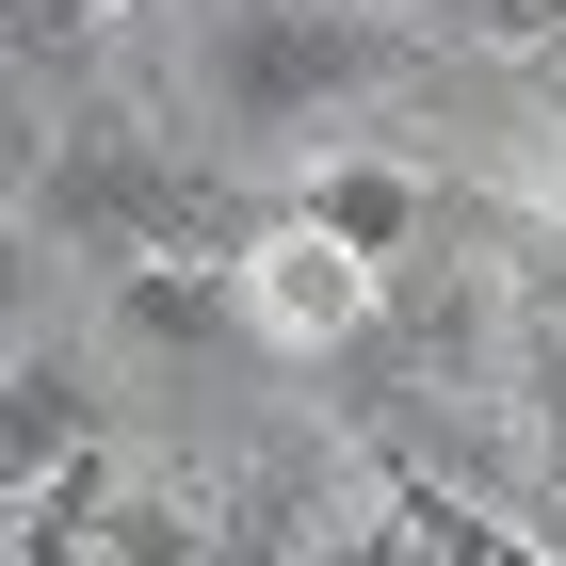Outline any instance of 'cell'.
Returning <instances> with one entry per match:
<instances>
[{"instance_id":"obj_1","label":"cell","mask_w":566,"mask_h":566,"mask_svg":"<svg viewBox=\"0 0 566 566\" xmlns=\"http://www.w3.org/2000/svg\"><path fill=\"white\" fill-rule=\"evenodd\" d=\"M421 17H389V0H178V97H195V130H211V163H324V146H356V114H389V97L437 82Z\"/></svg>"},{"instance_id":"obj_8","label":"cell","mask_w":566,"mask_h":566,"mask_svg":"<svg viewBox=\"0 0 566 566\" xmlns=\"http://www.w3.org/2000/svg\"><path fill=\"white\" fill-rule=\"evenodd\" d=\"M130 17H178V0H130Z\"/></svg>"},{"instance_id":"obj_7","label":"cell","mask_w":566,"mask_h":566,"mask_svg":"<svg viewBox=\"0 0 566 566\" xmlns=\"http://www.w3.org/2000/svg\"><path fill=\"white\" fill-rule=\"evenodd\" d=\"M97 17H130V0H17V65H65V49H97Z\"/></svg>"},{"instance_id":"obj_5","label":"cell","mask_w":566,"mask_h":566,"mask_svg":"<svg viewBox=\"0 0 566 566\" xmlns=\"http://www.w3.org/2000/svg\"><path fill=\"white\" fill-rule=\"evenodd\" d=\"M65 453H97V373L65 340H17V373H0V485L33 502Z\"/></svg>"},{"instance_id":"obj_2","label":"cell","mask_w":566,"mask_h":566,"mask_svg":"<svg viewBox=\"0 0 566 566\" xmlns=\"http://www.w3.org/2000/svg\"><path fill=\"white\" fill-rule=\"evenodd\" d=\"M17 211H33V243L130 275V260H243V243L275 227V195H260L243 163H178V146H146L130 114H82V130L33 146Z\"/></svg>"},{"instance_id":"obj_6","label":"cell","mask_w":566,"mask_h":566,"mask_svg":"<svg viewBox=\"0 0 566 566\" xmlns=\"http://www.w3.org/2000/svg\"><path fill=\"white\" fill-rule=\"evenodd\" d=\"M518 437H534V534L566 551V324H518Z\"/></svg>"},{"instance_id":"obj_3","label":"cell","mask_w":566,"mask_h":566,"mask_svg":"<svg viewBox=\"0 0 566 566\" xmlns=\"http://www.w3.org/2000/svg\"><path fill=\"white\" fill-rule=\"evenodd\" d=\"M227 275H243V340L292 356V373H307V356H356L373 324H389V260H356L340 227H307L292 195H275V227H260Z\"/></svg>"},{"instance_id":"obj_4","label":"cell","mask_w":566,"mask_h":566,"mask_svg":"<svg viewBox=\"0 0 566 566\" xmlns=\"http://www.w3.org/2000/svg\"><path fill=\"white\" fill-rule=\"evenodd\" d=\"M292 211H307V227H340L356 260H389V275H405L437 227H453V195H437L421 163H389V146H324V163H292Z\"/></svg>"}]
</instances>
